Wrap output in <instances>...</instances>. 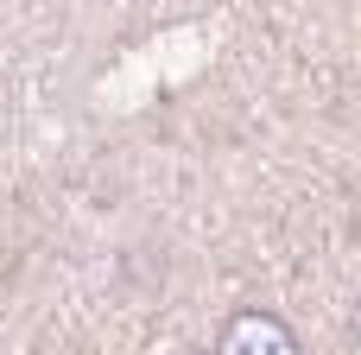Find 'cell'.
Segmentation results:
<instances>
[{
    "instance_id": "6da1fadb",
    "label": "cell",
    "mask_w": 361,
    "mask_h": 355,
    "mask_svg": "<svg viewBox=\"0 0 361 355\" xmlns=\"http://www.w3.org/2000/svg\"><path fill=\"white\" fill-rule=\"evenodd\" d=\"M216 355H305V349H298V337H292L286 318L247 305V311H235V318L216 330Z\"/></svg>"
},
{
    "instance_id": "7a4b0ae2",
    "label": "cell",
    "mask_w": 361,
    "mask_h": 355,
    "mask_svg": "<svg viewBox=\"0 0 361 355\" xmlns=\"http://www.w3.org/2000/svg\"><path fill=\"white\" fill-rule=\"evenodd\" d=\"M349 324H355V343H361V299H355V311H349Z\"/></svg>"
}]
</instances>
